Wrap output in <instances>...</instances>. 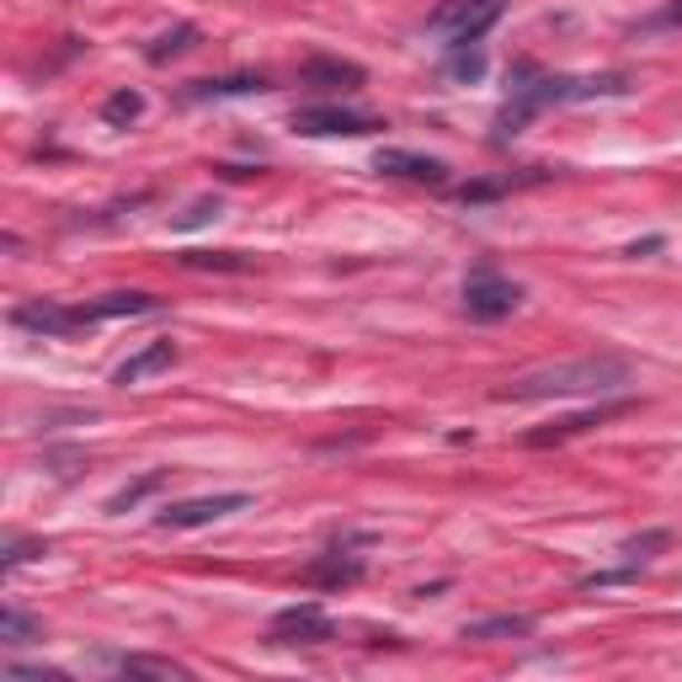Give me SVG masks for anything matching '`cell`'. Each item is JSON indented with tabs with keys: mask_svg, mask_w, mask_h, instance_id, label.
<instances>
[{
	"mask_svg": "<svg viewBox=\"0 0 682 682\" xmlns=\"http://www.w3.org/2000/svg\"><path fill=\"white\" fill-rule=\"evenodd\" d=\"M182 267H193V272H251L256 262H251L245 251H187Z\"/></svg>",
	"mask_w": 682,
	"mask_h": 682,
	"instance_id": "19",
	"label": "cell"
},
{
	"mask_svg": "<svg viewBox=\"0 0 682 682\" xmlns=\"http://www.w3.org/2000/svg\"><path fill=\"white\" fill-rule=\"evenodd\" d=\"M523 304V289L512 283V277H501L496 267H475L469 277H464V315L469 320H507L512 310Z\"/></svg>",
	"mask_w": 682,
	"mask_h": 682,
	"instance_id": "4",
	"label": "cell"
},
{
	"mask_svg": "<svg viewBox=\"0 0 682 682\" xmlns=\"http://www.w3.org/2000/svg\"><path fill=\"white\" fill-rule=\"evenodd\" d=\"M368 80L363 65H352V59H337V53H315V59H304L299 65V86H310V91H358Z\"/></svg>",
	"mask_w": 682,
	"mask_h": 682,
	"instance_id": "10",
	"label": "cell"
},
{
	"mask_svg": "<svg viewBox=\"0 0 682 682\" xmlns=\"http://www.w3.org/2000/svg\"><path fill=\"white\" fill-rule=\"evenodd\" d=\"M304 582L310 586H352V582H363V561L331 549V555H320L315 565H304Z\"/></svg>",
	"mask_w": 682,
	"mask_h": 682,
	"instance_id": "15",
	"label": "cell"
},
{
	"mask_svg": "<svg viewBox=\"0 0 682 682\" xmlns=\"http://www.w3.org/2000/svg\"><path fill=\"white\" fill-rule=\"evenodd\" d=\"M373 170L379 176H400V182H421V187H448V166L438 155H416V149H379Z\"/></svg>",
	"mask_w": 682,
	"mask_h": 682,
	"instance_id": "11",
	"label": "cell"
},
{
	"mask_svg": "<svg viewBox=\"0 0 682 682\" xmlns=\"http://www.w3.org/2000/svg\"><path fill=\"white\" fill-rule=\"evenodd\" d=\"M256 91H272V86H267V75H220V80H193V86H187V101L256 97Z\"/></svg>",
	"mask_w": 682,
	"mask_h": 682,
	"instance_id": "13",
	"label": "cell"
},
{
	"mask_svg": "<svg viewBox=\"0 0 682 682\" xmlns=\"http://www.w3.org/2000/svg\"><path fill=\"white\" fill-rule=\"evenodd\" d=\"M11 325L22 331H38V337H70V331H86V304H53V299H27L11 310Z\"/></svg>",
	"mask_w": 682,
	"mask_h": 682,
	"instance_id": "8",
	"label": "cell"
},
{
	"mask_svg": "<svg viewBox=\"0 0 682 682\" xmlns=\"http://www.w3.org/2000/svg\"><path fill=\"white\" fill-rule=\"evenodd\" d=\"M251 507V496L241 490H224V496H193V501H170V507L155 512V528H208V523H220L230 512H245Z\"/></svg>",
	"mask_w": 682,
	"mask_h": 682,
	"instance_id": "6",
	"label": "cell"
},
{
	"mask_svg": "<svg viewBox=\"0 0 682 682\" xmlns=\"http://www.w3.org/2000/svg\"><path fill=\"white\" fill-rule=\"evenodd\" d=\"M139 113H145V97H139V91H113V97L101 101V118L113 123V128H123V123H134Z\"/></svg>",
	"mask_w": 682,
	"mask_h": 682,
	"instance_id": "21",
	"label": "cell"
},
{
	"mask_svg": "<svg viewBox=\"0 0 682 682\" xmlns=\"http://www.w3.org/2000/svg\"><path fill=\"white\" fill-rule=\"evenodd\" d=\"M128 315H155V299L139 289H128V293H101V299L86 304V320H91V325H97V320H128Z\"/></svg>",
	"mask_w": 682,
	"mask_h": 682,
	"instance_id": "14",
	"label": "cell"
},
{
	"mask_svg": "<svg viewBox=\"0 0 682 682\" xmlns=\"http://www.w3.org/2000/svg\"><path fill=\"white\" fill-rule=\"evenodd\" d=\"M666 544H672V534H645V538H630L618 555L630 565H640V561H651V549H666Z\"/></svg>",
	"mask_w": 682,
	"mask_h": 682,
	"instance_id": "26",
	"label": "cell"
},
{
	"mask_svg": "<svg viewBox=\"0 0 682 682\" xmlns=\"http://www.w3.org/2000/svg\"><path fill=\"white\" fill-rule=\"evenodd\" d=\"M176 363V341H149V347H139L128 363H118V373H113V384H145V379H155V373H166V368Z\"/></svg>",
	"mask_w": 682,
	"mask_h": 682,
	"instance_id": "12",
	"label": "cell"
},
{
	"mask_svg": "<svg viewBox=\"0 0 682 682\" xmlns=\"http://www.w3.org/2000/svg\"><path fill=\"white\" fill-rule=\"evenodd\" d=\"M118 672L123 678H187V666L170 656H123Z\"/></svg>",
	"mask_w": 682,
	"mask_h": 682,
	"instance_id": "20",
	"label": "cell"
},
{
	"mask_svg": "<svg viewBox=\"0 0 682 682\" xmlns=\"http://www.w3.org/2000/svg\"><path fill=\"white\" fill-rule=\"evenodd\" d=\"M624 411H634V400H603V406H586V411H576V416H561V421H549V427L523 432V442H528V448H549V442L582 438V432H592V427H603V421H613V416H624Z\"/></svg>",
	"mask_w": 682,
	"mask_h": 682,
	"instance_id": "9",
	"label": "cell"
},
{
	"mask_svg": "<svg viewBox=\"0 0 682 682\" xmlns=\"http://www.w3.org/2000/svg\"><path fill=\"white\" fill-rule=\"evenodd\" d=\"M214 214H220V203H214V197H197L182 220H170V230H197V224H208Z\"/></svg>",
	"mask_w": 682,
	"mask_h": 682,
	"instance_id": "27",
	"label": "cell"
},
{
	"mask_svg": "<svg viewBox=\"0 0 682 682\" xmlns=\"http://www.w3.org/2000/svg\"><path fill=\"white\" fill-rule=\"evenodd\" d=\"M0 640H6V645H27V640H38V618L6 608V613H0Z\"/></svg>",
	"mask_w": 682,
	"mask_h": 682,
	"instance_id": "23",
	"label": "cell"
},
{
	"mask_svg": "<svg viewBox=\"0 0 682 682\" xmlns=\"http://www.w3.org/2000/svg\"><path fill=\"white\" fill-rule=\"evenodd\" d=\"M6 678H27V682H43V678H65V672H53V666H17V661H11V666H6Z\"/></svg>",
	"mask_w": 682,
	"mask_h": 682,
	"instance_id": "28",
	"label": "cell"
},
{
	"mask_svg": "<svg viewBox=\"0 0 682 682\" xmlns=\"http://www.w3.org/2000/svg\"><path fill=\"white\" fill-rule=\"evenodd\" d=\"M630 384V363L613 352H586L565 363H544L496 390V400H571V394H618Z\"/></svg>",
	"mask_w": 682,
	"mask_h": 682,
	"instance_id": "1",
	"label": "cell"
},
{
	"mask_svg": "<svg viewBox=\"0 0 682 682\" xmlns=\"http://www.w3.org/2000/svg\"><path fill=\"white\" fill-rule=\"evenodd\" d=\"M384 123L368 118V113H352V107H299L293 113V134H310V139H363V134H379Z\"/></svg>",
	"mask_w": 682,
	"mask_h": 682,
	"instance_id": "5",
	"label": "cell"
},
{
	"mask_svg": "<svg viewBox=\"0 0 682 682\" xmlns=\"http://www.w3.org/2000/svg\"><path fill=\"white\" fill-rule=\"evenodd\" d=\"M32 555H49V544H43V538H11V544L0 549V565L17 571V565H27Z\"/></svg>",
	"mask_w": 682,
	"mask_h": 682,
	"instance_id": "24",
	"label": "cell"
},
{
	"mask_svg": "<svg viewBox=\"0 0 682 682\" xmlns=\"http://www.w3.org/2000/svg\"><path fill=\"white\" fill-rule=\"evenodd\" d=\"M464 640H523V634H534V618L528 613H496V618H475V624H464Z\"/></svg>",
	"mask_w": 682,
	"mask_h": 682,
	"instance_id": "16",
	"label": "cell"
},
{
	"mask_svg": "<svg viewBox=\"0 0 682 682\" xmlns=\"http://www.w3.org/2000/svg\"><path fill=\"white\" fill-rule=\"evenodd\" d=\"M187 49H197V27L193 22H182V27H170V32H160L155 43L145 49L149 65H170V59H182Z\"/></svg>",
	"mask_w": 682,
	"mask_h": 682,
	"instance_id": "17",
	"label": "cell"
},
{
	"mask_svg": "<svg viewBox=\"0 0 682 682\" xmlns=\"http://www.w3.org/2000/svg\"><path fill=\"white\" fill-rule=\"evenodd\" d=\"M501 11H507V0H442L427 17V27L448 38V49H475L490 27L501 22Z\"/></svg>",
	"mask_w": 682,
	"mask_h": 682,
	"instance_id": "3",
	"label": "cell"
},
{
	"mask_svg": "<svg viewBox=\"0 0 682 682\" xmlns=\"http://www.w3.org/2000/svg\"><path fill=\"white\" fill-rule=\"evenodd\" d=\"M448 75H454V80H480V75H486V53L480 49H454Z\"/></svg>",
	"mask_w": 682,
	"mask_h": 682,
	"instance_id": "25",
	"label": "cell"
},
{
	"mask_svg": "<svg viewBox=\"0 0 682 682\" xmlns=\"http://www.w3.org/2000/svg\"><path fill=\"white\" fill-rule=\"evenodd\" d=\"M166 486V469H149L145 480H134V486H123L118 496H113V501H107V512H128V507H139V501H145L149 490H160Z\"/></svg>",
	"mask_w": 682,
	"mask_h": 682,
	"instance_id": "22",
	"label": "cell"
},
{
	"mask_svg": "<svg viewBox=\"0 0 682 682\" xmlns=\"http://www.w3.org/2000/svg\"><path fill=\"white\" fill-rule=\"evenodd\" d=\"M534 182H544V170H528V176H496V182H469V187H459V203H490V197L517 193V187H534Z\"/></svg>",
	"mask_w": 682,
	"mask_h": 682,
	"instance_id": "18",
	"label": "cell"
},
{
	"mask_svg": "<svg viewBox=\"0 0 682 682\" xmlns=\"http://www.w3.org/2000/svg\"><path fill=\"white\" fill-rule=\"evenodd\" d=\"M272 645H325L337 624H331V613L320 608V603H293V608L272 613Z\"/></svg>",
	"mask_w": 682,
	"mask_h": 682,
	"instance_id": "7",
	"label": "cell"
},
{
	"mask_svg": "<svg viewBox=\"0 0 682 682\" xmlns=\"http://www.w3.org/2000/svg\"><path fill=\"white\" fill-rule=\"evenodd\" d=\"M624 80L608 75V80H571V75H528L523 86H512V101L496 118V139H512L523 134L528 118H538L544 107H571V101H592V97H618Z\"/></svg>",
	"mask_w": 682,
	"mask_h": 682,
	"instance_id": "2",
	"label": "cell"
}]
</instances>
